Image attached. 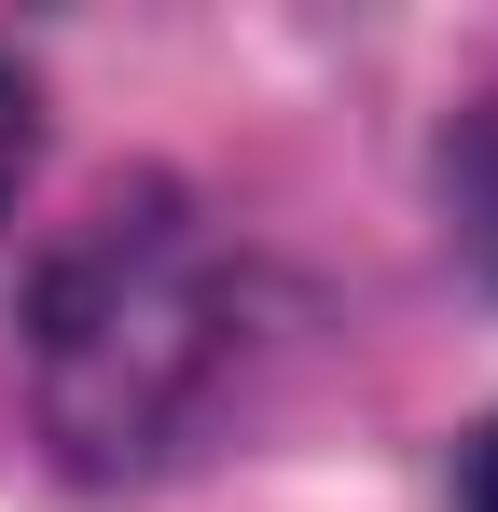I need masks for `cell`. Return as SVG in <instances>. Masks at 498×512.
I'll return each mask as SVG.
<instances>
[{"instance_id": "3957f363", "label": "cell", "mask_w": 498, "mask_h": 512, "mask_svg": "<svg viewBox=\"0 0 498 512\" xmlns=\"http://www.w3.org/2000/svg\"><path fill=\"white\" fill-rule=\"evenodd\" d=\"M28 153H42V125H28V84L0 70V208L28 194Z\"/></svg>"}, {"instance_id": "6da1fadb", "label": "cell", "mask_w": 498, "mask_h": 512, "mask_svg": "<svg viewBox=\"0 0 498 512\" xmlns=\"http://www.w3.org/2000/svg\"><path fill=\"white\" fill-rule=\"evenodd\" d=\"M236 388V263L180 180H139L28 291V416L83 485L166 471Z\"/></svg>"}, {"instance_id": "7a4b0ae2", "label": "cell", "mask_w": 498, "mask_h": 512, "mask_svg": "<svg viewBox=\"0 0 498 512\" xmlns=\"http://www.w3.org/2000/svg\"><path fill=\"white\" fill-rule=\"evenodd\" d=\"M443 222H457V250L498 277V84L443 125Z\"/></svg>"}, {"instance_id": "277c9868", "label": "cell", "mask_w": 498, "mask_h": 512, "mask_svg": "<svg viewBox=\"0 0 498 512\" xmlns=\"http://www.w3.org/2000/svg\"><path fill=\"white\" fill-rule=\"evenodd\" d=\"M457 512H498V429L471 443V471H457Z\"/></svg>"}]
</instances>
